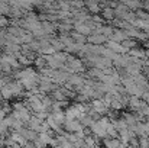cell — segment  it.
I'll list each match as a JSON object with an SVG mask.
<instances>
[{
  "label": "cell",
  "instance_id": "cell-5",
  "mask_svg": "<svg viewBox=\"0 0 149 148\" xmlns=\"http://www.w3.org/2000/svg\"><path fill=\"white\" fill-rule=\"evenodd\" d=\"M84 6H87V7H88V12H91V13H94V15H97L99 12H101L100 3H94V1H88V3H86Z\"/></svg>",
  "mask_w": 149,
  "mask_h": 148
},
{
  "label": "cell",
  "instance_id": "cell-9",
  "mask_svg": "<svg viewBox=\"0 0 149 148\" xmlns=\"http://www.w3.org/2000/svg\"><path fill=\"white\" fill-rule=\"evenodd\" d=\"M44 148H48V147H44Z\"/></svg>",
  "mask_w": 149,
  "mask_h": 148
},
{
  "label": "cell",
  "instance_id": "cell-1",
  "mask_svg": "<svg viewBox=\"0 0 149 148\" xmlns=\"http://www.w3.org/2000/svg\"><path fill=\"white\" fill-rule=\"evenodd\" d=\"M91 109L97 113V115H106L107 112H109V106L101 100V99H96V100H93L91 102Z\"/></svg>",
  "mask_w": 149,
  "mask_h": 148
},
{
  "label": "cell",
  "instance_id": "cell-4",
  "mask_svg": "<svg viewBox=\"0 0 149 148\" xmlns=\"http://www.w3.org/2000/svg\"><path fill=\"white\" fill-rule=\"evenodd\" d=\"M0 97L4 99V100H9V99L13 97V93H12V90H10L9 84H6V86L0 90Z\"/></svg>",
  "mask_w": 149,
  "mask_h": 148
},
{
  "label": "cell",
  "instance_id": "cell-2",
  "mask_svg": "<svg viewBox=\"0 0 149 148\" xmlns=\"http://www.w3.org/2000/svg\"><path fill=\"white\" fill-rule=\"evenodd\" d=\"M62 126H65V128H64V131H65V132H68V134H75V132H78V131L84 129L78 121H65V123H64Z\"/></svg>",
  "mask_w": 149,
  "mask_h": 148
},
{
  "label": "cell",
  "instance_id": "cell-6",
  "mask_svg": "<svg viewBox=\"0 0 149 148\" xmlns=\"http://www.w3.org/2000/svg\"><path fill=\"white\" fill-rule=\"evenodd\" d=\"M101 16H103L106 20H111V19H114V10L110 9V7H106V9L101 10Z\"/></svg>",
  "mask_w": 149,
  "mask_h": 148
},
{
  "label": "cell",
  "instance_id": "cell-3",
  "mask_svg": "<svg viewBox=\"0 0 149 148\" xmlns=\"http://www.w3.org/2000/svg\"><path fill=\"white\" fill-rule=\"evenodd\" d=\"M103 144H104L106 148H119L120 147L119 138H109V137H106V138L103 140Z\"/></svg>",
  "mask_w": 149,
  "mask_h": 148
},
{
  "label": "cell",
  "instance_id": "cell-7",
  "mask_svg": "<svg viewBox=\"0 0 149 148\" xmlns=\"http://www.w3.org/2000/svg\"><path fill=\"white\" fill-rule=\"evenodd\" d=\"M7 25H9V20H7V18H6V16H0V29L6 28Z\"/></svg>",
  "mask_w": 149,
  "mask_h": 148
},
{
  "label": "cell",
  "instance_id": "cell-8",
  "mask_svg": "<svg viewBox=\"0 0 149 148\" xmlns=\"http://www.w3.org/2000/svg\"><path fill=\"white\" fill-rule=\"evenodd\" d=\"M142 6H143V7L146 9V12H149V1H146V3H143Z\"/></svg>",
  "mask_w": 149,
  "mask_h": 148
}]
</instances>
